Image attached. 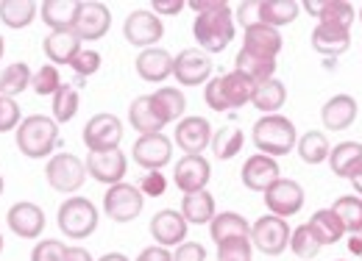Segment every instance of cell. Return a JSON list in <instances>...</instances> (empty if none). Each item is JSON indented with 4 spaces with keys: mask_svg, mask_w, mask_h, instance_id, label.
<instances>
[{
    "mask_svg": "<svg viewBox=\"0 0 362 261\" xmlns=\"http://www.w3.org/2000/svg\"><path fill=\"white\" fill-rule=\"evenodd\" d=\"M329 139L320 133V130H310V133H304L301 136V142H298V156H301V162H307V164H320V162H326L329 159Z\"/></svg>",
    "mask_w": 362,
    "mask_h": 261,
    "instance_id": "f35d334b",
    "label": "cell"
},
{
    "mask_svg": "<svg viewBox=\"0 0 362 261\" xmlns=\"http://www.w3.org/2000/svg\"><path fill=\"white\" fill-rule=\"evenodd\" d=\"M123 34H126V40L136 47H153V44L162 40V34H165V25H162V20L153 14V11H145V8H139V11H132L129 14V20H126V25H123Z\"/></svg>",
    "mask_w": 362,
    "mask_h": 261,
    "instance_id": "4fadbf2b",
    "label": "cell"
},
{
    "mask_svg": "<svg viewBox=\"0 0 362 261\" xmlns=\"http://www.w3.org/2000/svg\"><path fill=\"white\" fill-rule=\"evenodd\" d=\"M136 261H173V256L168 253V248H145L139 256H136Z\"/></svg>",
    "mask_w": 362,
    "mask_h": 261,
    "instance_id": "f5cc1de1",
    "label": "cell"
},
{
    "mask_svg": "<svg viewBox=\"0 0 362 261\" xmlns=\"http://www.w3.org/2000/svg\"><path fill=\"white\" fill-rule=\"evenodd\" d=\"M234 73L245 75V78L257 87V84L271 81L273 73H276V61H273V59H259V56H251V53L240 50V53H237V61H234Z\"/></svg>",
    "mask_w": 362,
    "mask_h": 261,
    "instance_id": "f546056e",
    "label": "cell"
},
{
    "mask_svg": "<svg viewBox=\"0 0 362 261\" xmlns=\"http://www.w3.org/2000/svg\"><path fill=\"white\" fill-rule=\"evenodd\" d=\"M360 20H362V8H360Z\"/></svg>",
    "mask_w": 362,
    "mask_h": 261,
    "instance_id": "be15d7a7",
    "label": "cell"
},
{
    "mask_svg": "<svg viewBox=\"0 0 362 261\" xmlns=\"http://www.w3.org/2000/svg\"><path fill=\"white\" fill-rule=\"evenodd\" d=\"M20 123V106L11 97H0V133L17 128Z\"/></svg>",
    "mask_w": 362,
    "mask_h": 261,
    "instance_id": "c3c4849f",
    "label": "cell"
},
{
    "mask_svg": "<svg viewBox=\"0 0 362 261\" xmlns=\"http://www.w3.org/2000/svg\"><path fill=\"white\" fill-rule=\"evenodd\" d=\"M189 8L198 11L195 17V25H192V34L198 44L209 53H221L226 50L228 42L234 40V14L228 8V3L223 0H192Z\"/></svg>",
    "mask_w": 362,
    "mask_h": 261,
    "instance_id": "6da1fadb",
    "label": "cell"
},
{
    "mask_svg": "<svg viewBox=\"0 0 362 261\" xmlns=\"http://www.w3.org/2000/svg\"><path fill=\"white\" fill-rule=\"evenodd\" d=\"M254 145L262 156H287L296 147V126L281 114H268L254 126Z\"/></svg>",
    "mask_w": 362,
    "mask_h": 261,
    "instance_id": "3957f363",
    "label": "cell"
},
{
    "mask_svg": "<svg viewBox=\"0 0 362 261\" xmlns=\"http://www.w3.org/2000/svg\"><path fill=\"white\" fill-rule=\"evenodd\" d=\"M151 100H153V106H156V111L162 114V120H165V123L179 120L181 114H184V109H187L184 95H181L179 89H173V87L156 89V92L151 95Z\"/></svg>",
    "mask_w": 362,
    "mask_h": 261,
    "instance_id": "d590c367",
    "label": "cell"
},
{
    "mask_svg": "<svg viewBox=\"0 0 362 261\" xmlns=\"http://www.w3.org/2000/svg\"><path fill=\"white\" fill-rule=\"evenodd\" d=\"M56 142H59L56 120L42 117V114H34V117L23 120L20 128H17V147L28 159H42V156H47L56 147Z\"/></svg>",
    "mask_w": 362,
    "mask_h": 261,
    "instance_id": "277c9868",
    "label": "cell"
},
{
    "mask_svg": "<svg viewBox=\"0 0 362 261\" xmlns=\"http://www.w3.org/2000/svg\"><path fill=\"white\" fill-rule=\"evenodd\" d=\"M243 142H245V136H243L240 128H231V126L221 128L212 136V153H215V159L228 162V159H234L243 150Z\"/></svg>",
    "mask_w": 362,
    "mask_h": 261,
    "instance_id": "74e56055",
    "label": "cell"
},
{
    "mask_svg": "<svg viewBox=\"0 0 362 261\" xmlns=\"http://www.w3.org/2000/svg\"><path fill=\"white\" fill-rule=\"evenodd\" d=\"M332 212L340 217L343 228H346L349 233H360L362 231V200L360 198L346 195V198H340V200L332 206Z\"/></svg>",
    "mask_w": 362,
    "mask_h": 261,
    "instance_id": "60d3db41",
    "label": "cell"
},
{
    "mask_svg": "<svg viewBox=\"0 0 362 261\" xmlns=\"http://www.w3.org/2000/svg\"><path fill=\"white\" fill-rule=\"evenodd\" d=\"M310 231L315 233V239L320 242V248H323V245H334V242H340L343 233H346L343 222H340V217H337L332 209H320V212H315L313 219H310Z\"/></svg>",
    "mask_w": 362,
    "mask_h": 261,
    "instance_id": "836d02e7",
    "label": "cell"
},
{
    "mask_svg": "<svg viewBox=\"0 0 362 261\" xmlns=\"http://www.w3.org/2000/svg\"><path fill=\"white\" fill-rule=\"evenodd\" d=\"M87 173L95 178V181H100V183H109V186H115V183H120L123 181V175H126V156H123V150H100V153H90V159H87Z\"/></svg>",
    "mask_w": 362,
    "mask_h": 261,
    "instance_id": "9a60e30c",
    "label": "cell"
},
{
    "mask_svg": "<svg viewBox=\"0 0 362 261\" xmlns=\"http://www.w3.org/2000/svg\"><path fill=\"white\" fill-rule=\"evenodd\" d=\"M212 142V126L204 117H187L176 128V145L187 156H201V150Z\"/></svg>",
    "mask_w": 362,
    "mask_h": 261,
    "instance_id": "e0dca14e",
    "label": "cell"
},
{
    "mask_svg": "<svg viewBox=\"0 0 362 261\" xmlns=\"http://www.w3.org/2000/svg\"><path fill=\"white\" fill-rule=\"evenodd\" d=\"M304 8H307L310 14H315L317 20L326 23V25L351 28V23H354V8H351V3H346V0H323V3L307 0Z\"/></svg>",
    "mask_w": 362,
    "mask_h": 261,
    "instance_id": "484cf974",
    "label": "cell"
},
{
    "mask_svg": "<svg viewBox=\"0 0 362 261\" xmlns=\"http://www.w3.org/2000/svg\"><path fill=\"white\" fill-rule=\"evenodd\" d=\"M284 100H287V89L281 81H265V84H257L254 87V95H251V103H254V109H259V111H265V114H273V111H279L281 106H284Z\"/></svg>",
    "mask_w": 362,
    "mask_h": 261,
    "instance_id": "e575fe53",
    "label": "cell"
},
{
    "mask_svg": "<svg viewBox=\"0 0 362 261\" xmlns=\"http://www.w3.org/2000/svg\"><path fill=\"white\" fill-rule=\"evenodd\" d=\"M290 248L298 259H315L317 250H320V242L315 239V233L310 231V225H298L293 233H290Z\"/></svg>",
    "mask_w": 362,
    "mask_h": 261,
    "instance_id": "7bdbcfd3",
    "label": "cell"
},
{
    "mask_svg": "<svg viewBox=\"0 0 362 261\" xmlns=\"http://www.w3.org/2000/svg\"><path fill=\"white\" fill-rule=\"evenodd\" d=\"M129 123H132V128L139 130L142 136H145V133H159V130L168 126V123L162 120V114L156 111L151 95H142V97H136L134 103H132V109H129Z\"/></svg>",
    "mask_w": 362,
    "mask_h": 261,
    "instance_id": "4316f807",
    "label": "cell"
},
{
    "mask_svg": "<svg viewBox=\"0 0 362 261\" xmlns=\"http://www.w3.org/2000/svg\"><path fill=\"white\" fill-rule=\"evenodd\" d=\"M173 261H206V250L198 242H181Z\"/></svg>",
    "mask_w": 362,
    "mask_h": 261,
    "instance_id": "f907efd6",
    "label": "cell"
},
{
    "mask_svg": "<svg viewBox=\"0 0 362 261\" xmlns=\"http://www.w3.org/2000/svg\"><path fill=\"white\" fill-rule=\"evenodd\" d=\"M64 253H67V248H64L62 242L45 239V242H40V245L34 248L31 261H64Z\"/></svg>",
    "mask_w": 362,
    "mask_h": 261,
    "instance_id": "7dc6e473",
    "label": "cell"
},
{
    "mask_svg": "<svg viewBox=\"0 0 362 261\" xmlns=\"http://www.w3.org/2000/svg\"><path fill=\"white\" fill-rule=\"evenodd\" d=\"M81 53V40L73 31H53L45 40V56L56 64H70Z\"/></svg>",
    "mask_w": 362,
    "mask_h": 261,
    "instance_id": "f1b7e54d",
    "label": "cell"
},
{
    "mask_svg": "<svg viewBox=\"0 0 362 261\" xmlns=\"http://www.w3.org/2000/svg\"><path fill=\"white\" fill-rule=\"evenodd\" d=\"M209 231H212L215 245L228 242V239H245V236H251V225L245 222V217H240V214H234V212L215 214V217H212V225H209Z\"/></svg>",
    "mask_w": 362,
    "mask_h": 261,
    "instance_id": "d6a6232c",
    "label": "cell"
},
{
    "mask_svg": "<svg viewBox=\"0 0 362 261\" xmlns=\"http://www.w3.org/2000/svg\"><path fill=\"white\" fill-rule=\"evenodd\" d=\"M100 261H129L123 253H106V256H100Z\"/></svg>",
    "mask_w": 362,
    "mask_h": 261,
    "instance_id": "6f0895ef",
    "label": "cell"
},
{
    "mask_svg": "<svg viewBox=\"0 0 362 261\" xmlns=\"http://www.w3.org/2000/svg\"><path fill=\"white\" fill-rule=\"evenodd\" d=\"M181 217L192 225H204V222H212L215 217V198L201 189V192H192V195H184L181 200Z\"/></svg>",
    "mask_w": 362,
    "mask_h": 261,
    "instance_id": "1f68e13d",
    "label": "cell"
},
{
    "mask_svg": "<svg viewBox=\"0 0 362 261\" xmlns=\"http://www.w3.org/2000/svg\"><path fill=\"white\" fill-rule=\"evenodd\" d=\"M31 87V70L25 64H11L0 75V97H14Z\"/></svg>",
    "mask_w": 362,
    "mask_h": 261,
    "instance_id": "ab89813d",
    "label": "cell"
},
{
    "mask_svg": "<svg viewBox=\"0 0 362 261\" xmlns=\"http://www.w3.org/2000/svg\"><path fill=\"white\" fill-rule=\"evenodd\" d=\"M59 228L70 239H87L98 228V209L87 198H70L59 209Z\"/></svg>",
    "mask_w": 362,
    "mask_h": 261,
    "instance_id": "5b68a950",
    "label": "cell"
},
{
    "mask_svg": "<svg viewBox=\"0 0 362 261\" xmlns=\"http://www.w3.org/2000/svg\"><path fill=\"white\" fill-rule=\"evenodd\" d=\"M37 14V3L31 0H3L0 3V20L8 28H25Z\"/></svg>",
    "mask_w": 362,
    "mask_h": 261,
    "instance_id": "8d00e7d4",
    "label": "cell"
},
{
    "mask_svg": "<svg viewBox=\"0 0 362 261\" xmlns=\"http://www.w3.org/2000/svg\"><path fill=\"white\" fill-rule=\"evenodd\" d=\"M265 206L271 209L273 217H293L301 212L304 206V189L301 183L290 181V178H279L276 183H271L265 189Z\"/></svg>",
    "mask_w": 362,
    "mask_h": 261,
    "instance_id": "9c48e42d",
    "label": "cell"
},
{
    "mask_svg": "<svg viewBox=\"0 0 362 261\" xmlns=\"http://www.w3.org/2000/svg\"><path fill=\"white\" fill-rule=\"evenodd\" d=\"M78 111V89L70 84H62L59 92L53 95V117L56 123H70Z\"/></svg>",
    "mask_w": 362,
    "mask_h": 261,
    "instance_id": "b9f144b4",
    "label": "cell"
},
{
    "mask_svg": "<svg viewBox=\"0 0 362 261\" xmlns=\"http://www.w3.org/2000/svg\"><path fill=\"white\" fill-rule=\"evenodd\" d=\"M109 28H112V14H109V8H106L103 3H81L78 20H76V25H73V34H76L81 42H84V40L92 42V40L106 37Z\"/></svg>",
    "mask_w": 362,
    "mask_h": 261,
    "instance_id": "5bb4252c",
    "label": "cell"
},
{
    "mask_svg": "<svg viewBox=\"0 0 362 261\" xmlns=\"http://www.w3.org/2000/svg\"><path fill=\"white\" fill-rule=\"evenodd\" d=\"M349 250H351L357 259H362V231L360 233H351V239H349Z\"/></svg>",
    "mask_w": 362,
    "mask_h": 261,
    "instance_id": "9f6ffc18",
    "label": "cell"
},
{
    "mask_svg": "<svg viewBox=\"0 0 362 261\" xmlns=\"http://www.w3.org/2000/svg\"><path fill=\"white\" fill-rule=\"evenodd\" d=\"M320 120H323V126L329 130H346L357 120V100L351 95H334L323 106Z\"/></svg>",
    "mask_w": 362,
    "mask_h": 261,
    "instance_id": "cb8c5ba5",
    "label": "cell"
},
{
    "mask_svg": "<svg viewBox=\"0 0 362 261\" xmlns=\"http://www.w3.org/2000/svg\"><path fill=\"white\" fill-rule=\"evenodd\" d=\"M237 20L251 28V25H259V0H251V3H240L237 8Z\"/></svg>",
    "mask_w": 362,
    "mask_h": 261,
    "instance_id": "816d5d0a",
    "label": "cell"
},
{
    "mask_svg": "<svg viewBox=\"0 0 362 261\" xmlns=\"http://www.w3.org/2000/svg\"><path fill=\"white\" fill-rule=\"evenodd\" d=\"M0 250H3V236H0Z\"/></svg>",
    "mask_w": 362,
    "mask_h": 261,
    "instance_id": "6125c7cd",
    "label": "cell"
},
{
    "mask_svg": "<svg viewBox=\"0 0 362 261\" xmlns=\"http://www.w3.org/2000/svg\"><path fill=\"white\" fill-rule=\"evenodd\" d=\"M31 87H34L37 95H56L59 87H62V81H59V70H56L53 64H45L42 70H37V73H34Z\"/></svg>",
    "mask_w": 362,
    "mask_h": 261,
    "instance_id": "f6af8a7d",
    "label": "cell"
},
{
    "mask_svg": "<svg viewBox=\"0 0 362 261\" xmlns=\"http://www.w3.org/2000/svg\"><path fill=\"white\" fill-rule=\"evenodd\" d=\"M8 228L17 233V236H23V239H37L40 233H42V228H45V212L40 209V206H34V203H17V206H11L8 209Z\"/></svg>",
    "mask_w": 362,
    "mask_h": 261,
    "instance_id": "ac0fdd59",
    "label": "cell"
},
{
    "mask_svg": "<svg viewBox=\"0 0 362 261\" xmlns=\"http://www.w3.org/2000/svg\"><path fill=\"white\" fill-rule=\"evenodd\" d=\"M120 139H123V126L115 114H95L84 128V145L90 147V153L115 150Z\"/></svg>",
    "mask_w": 362,
    "mask_h": 261,
    "instance_id": "30bf717a",
    "label": "cell"
},
{
    "mask_svg": "<svg viewBox=\"0 0 362 261\" xmlns=\"http://www.w3.org/2000/svg\"><path fill=\"white\" fill-rule=\"evenodd\" d=\"M351 183H354V189H357V192H360V195H362V175H360V178H354Z\"/></svg>",
    "mask_w": 362,
    "mask_h": 261,
    "instance_id": "680465c9",
    "label": "cell"
},
{
    "mask_svg": "<svg viewBox=\"0 0 362 261\" xmlns=\"http://www.w3.org/2000/svg\"><path fill=\"white\" fill-rule=\"evenodd\" d=\"M243 50L251 53V56L273 59V61H276V56H279V50H281V37H279L276 28H268V25H251V28H245Z\"/></svg>",
    "mask_w": 362,
    "mask_h": 261,
    "instance_id": "603a6c76",
    "label": "cell"
},
{
    "mask_svg": "<svg viewBox=\"0 0 362 261\" xmlns=\"http://www.w3.org/2000/svg\"><path fill=\"white\" fill-rule=\"evenodd\" d=\"M64 261H92V256L84 250V248H67L64 253Z\"/></svg>",
    "mask_w": 362,
    "mask_h": 261,
    "instance_id": "11a10c76",
    "label": "cell"
},
{
    "mask_svg": "<svg viewBox=\"0 0 362 261\" xmlns=\"http://www.w3.org/2000/svg\"><path fill=\"white\" fill-rule=\"evenodd\" d=\"M329 164L337 178H360L362 175V145L360 142H340L329 150Z\"/></svg>",
    "mask_w": 362,
    "mask_h": 261,
    "instance_id": "44dd1931",
    "label": "cell"
},
{
    "mask_svg": "<svg viewBox=\"0 0 362 261\" xmlns=\"http://www.w3.org/2000/svg\"><path fill=\"white\" fill-rule=\"evenodd\" d=\"M165 175L156 173V170H148V173L142 175V181H139V192L142 195H151V198H159V195H165Z\"/></svg>",
    "mask_w": 362,
    "mask_h": 261,
    "instance_id": "681fc988",
    "label": "cell"
},
{
    "mask_svg": "<svg viewBox=\"0 0 362 261\" xmlns=\"http://www.w3.org/2000/svg\"><path fill=\"white\" fill-rule=\"evenodd\" d=\"M0 195H3V175H0Z\"/></svg>",
    "mask_w": 362,
    "mask_h": 261,
    "instance_id": "94428289",
    "label": "cell"
},
{
    "mask_svg": "<svg viewBox=\"0 0 362 261\" xmlns=\"http://www.w3.org/2000/svg\"><path fill=\"white\" fill-rule=\"evenodd\" d=\"M0 59H3V37H0Z\"/></svg>",
    "mask_w": 362,
    "mask_h": 261,
    "instance_id": "91938a15",
    "label": "cell"
},
{
    "mask_svg": "<svg viewBox=\"0 0 362 261\" xmlns=\"http://www.w3.org/2000/svg\"><path fill=\"white\" fill-rule=\"evenodd\" d=\"M279 173H281V170H279L276 159L257 153V156H251V159L243 164V183H245L248 189H254V192H265L271 183L279 181Z\"/></svg>",
    "mask_w": 362,
    "mask_h": 261,
    "instance_id": "7402d4cb",
    "label": "cell"
},
{
    "mask_svg": "<svg viewBox=\"0 0 362 261\" xmlns=\"http://www.w3.org/2000/svg\"><path fill=\"white\" fill-rule=\"evenodd\" d=\"M290 225L281 217H259L251 228V242L257 245V250H262L265 256H279L287 250L290 245Z\"/></svg>",
    "mask_w": 362,
    "mask_h": 261,
    "instance_id": "52a82bcc",
    "label": "cell"
},
{
    "mask_svg": "<svg viewBox=\"0 0 362 261\" xmlns=\"http://www.w3.org/2000/svg\"><path fill=\"white\" fill-rule=\"evenodd\" d=\"M136 73L142 81L162 84L168 75H173V56L162 47H148L136 56Z\"/></svg>",
    "mask_w": 362,
    "mask_h": 261,
    "instance_id": "ffe728a7",
    "label": "cell"
},
{
    "mask_svg": "<svg viewBox=\"0 0 362 261\" xmlns=\"http://www.w3.org/2000/svg\"><path fill=\"white\" fill-rule=\"evenodd\" d=\"M70 67L76 70L78 78H87V75L100 70V53H95V50H81V53L70 61Z\"/></svg>",
    "mask_w": 362,
    "mask_h": 261,
    "instance_id": "bcb514c9",
    "label": "cell"
},
{
    "mask_svg": "<svg viewBox=\"0 0 362 261\" xmlns=\"http://www.w3.org/2000/svg\"><path fill=\"white\" fill-rule=\"evenodd\" d=\"M103 212L115 222H132L142 212V192L132 183H115L109 186L106 198H103Z\"/></svg>",
    "mask_w": 362,
    "mask_h": 261,
    "instance_id": "ba28073f",
    "label": "cell"
},
{
    "mask_svg": "<svg viewBox=\"0 0 362 261\" xmlns=\"http://www.w3.org/2000/svg\"><path fill=\"white\" fill-rule=\"evenodd\" d=\"M218 261H251V239H228L218 245Z\"/></svg>",
    "mask_w": 362,
    "mask_h": 261,
    "instance_id": "ee69618b",
    "label": "cell"
},
{
    "mask_svg": "<svg viewBox=\"0 0 362 261\" xmlns=\"http://www.w3.org/2000/svg\"><path fill=\"white\" fill-rule=\"evenodd\" d=\"M254 95V84L240 75V73H226V75H218L206 84V103L212 111H231V109H240L251 100Z\"/></svg>",
    "mask_w": 362,
    "mask_h": 261,
    "instance_id": "7a4b0ae2",
    "label": "cell"
},
{
    "mask_svg": "<svg viewBox=\"0 0 362 261\" xmlns=\"http://www.w3.org/2000/svg\"><path fill=\"white\" fill-rule=\"evenodd\" d=\"M173 75L176 81L184 87H198V84H206L209 75H212V61L206 53L189 47V50H181L179 56L173 59Z\"/></svg>",
    "mask_w": 362,
    "mask_h": 261,
    "instance_id": "7c38bea8",
    "label": "cell"
},
{
    "mask_svg": "<svg viewBox=\"0 0 362 261\" xmlns=\"http://www.w3.org/2000/svg\"><path fill=\"white\" fill-rule=\"evenodd\" d=\"M45 175H47V183H50L56 192L70 195V192H78V189H81V183H84V178H87V167H84V162H78L76 156L59 153L56 159L47 162Z\"/></svg>",
    "mask_w": 362,
    "mask_h": 261,
    "instance_id": "8992f818",
    "label": "cell"
},
{
    "mask_svg": "<svg viewBox=\"0 0 362 261\" xmlns=\"http://www.w3.org/2000/svg\"><path fill=\"white\" fill-rule=\"evenodd\" d=\"M298 3L296 0H259V25L279 28L290 25L298 17Z\"/></svg>",
    "mask_w": 362,
    "mask_h": 261,
    "instance_id": "4dcf8cb0",
    "label": "cell"
},
{
    "mask_svg": "<svg viewBox=\"0 0 362 261\" xmlns=\"http://www.w3.org/2000/svg\"><path fill=\"white\" fill-rule=\"evenodd\" d=\"M151 236L162 245V248H173L187 239V219L181 217V212L173 209H162L156 217L151 219Z\"/></svg>",
    "mask_w": 362,
    "mask_h": 261,
    "instance_id": "d6986e66",
    "label": "cell"
},
{
    "mask_svg": "<svg viewBox=\"0 0 362 261\" xmlns=\"http://www.w3.org/2000/svg\"><path fill=\"white\" fill-rule=\"evenodd\" d=\"M181 8H184L181 0H173V3H162V0H156V3H153V14H156V11H159V14H179Z\"/></svg>",
    "mask_w": 362,
    "mask_h": 261,
    "instance_id": "db71d44e",
    "label": "cell"
},
{
    "mask_svg": "<svg viewBox=\"0 0 362 261\" xmlns=\"http://www.w3.org/2000/svg\"><path fill=\"white\" fill-rule=\"evenodd\" d=\"M78 0H47L42 3V20L45 25H50L53 31H73L76 20H78Z\"/></svg>",
    "mask_w": 362,
    "mask_h": 261,
    "instance_id": "83f0119b",
    "label": "cell"
},
{
    "mask_svg": "<svg viewBox=\"0 0 362 261\" xmlns=\"http://www.w3.org/2000/svg\"><path fill=\"white\" fill-rule=\"evenodd\" d=\"M349 44H351V28L317 23V28L313 31V47L323 56H340L349 50Z\"/></svg>",
    "mask_w": 362,
    "mask_h": 261,
    "instance_id": "d4e9b609",
    "label": "cell"
},
{
    "mask_svg": "<svg viewBox=\"0 0 362 261\" xmlns=\"http://www.w3.org/2000/svg\"><path fill=\"white\" fill-rule=\"evenodd\" d=\"M134 162L142 170H162L173 159V145L162 133H145L134 142Z\"/></svg>",
    "mask_w": 362,
    "mask_h": 261,
    "instance_id": "8fae6325",
    "label": "cell"
},
{
    "mask_svg": "<svg viewBox=\"0 0 362 261\" xmlns=\"http://www.w3.org/2000/svg\"><path fill=\"white\" fill-rule=\"evenodd\" d=\"M209 162L204 156H184L179 164H176V173L173 181L184 195H192V192H201L206 183H209Z\"/></svg>",
    "mask_w": 362,
    "mask_h": 261,
    "instance_id": "2e32d148",
    "label": "cell"
}]
</instances>
